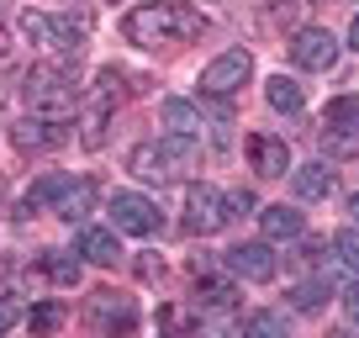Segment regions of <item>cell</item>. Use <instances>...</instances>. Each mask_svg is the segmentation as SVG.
<instances>
[{"label": "cell", "instance_id": "cell-22", "mask_svg": "<svg viewBox=\"0 0 359 338\" xmlns=\"http://www.w3.org/2000/svg\"><path fill=\"white\" fill-rule=\"evenodd\" d=\"M196 296H201V312H217V306H222V312H227V306L238 302L233 280H201V291H196Z\"/></svg>", "mask_w": 359, "mask_h": 338}, {"label": "cell", "instance_id": "cell-1", "mask_svg": "<svg viewBox=\"0 0 359 338\" xmlns=\"http://www.w3.org/2000/svg\"><path fill=\"white\" fill-rule=\"evenodd\" d=\"M122 32H127V43H137V48H164V43H185V37L206 32V16L185 11L175 0H154V6H137V11L127 16Z\"/></svg>", "mask_w": 359, "mask_h": 338}, {"label": "cell", "instance_id": "cell-14", "mask_svg": "<svg viewBox=\"0 0 359 338\" xmlns=\"http://www.w3.org/2000/svg\"><path fill=\"white\" fill-rule=\"evenodd\" d=\"M79 254H85L90 264L111 270V264L122 259V243H116V233H106V227H85V233H79Z\"/></svg>", "mask_w": 359, "mask_h": 338}, {"label": "cell", "instance_id": "cell-25", "mask_svg": "<svg viewBox=\"0 0 359 338\" xmlns=\"http://www.w3.org/2000/svg\"><path fill=\"white\" fill-rule=\"evenodd\" d=\"M43 270L53 275L58 285H74V280H79V259H69V254H48V259H43Z\"/></svg>", "mask_w": 359, "mask_h": 338}, {"label": "cell", "instance_id": "cell-6", "mask_svg": "<svg viewBox=\"0 0 359 338\" xmlns=\"http://www.w3.org/2000/svg\"><path fill=\"white\" fill-rule=\"evenodd\" d=\"M106 212H111L116 233H133V238H154L158 233V206L148 201V196H137V191H116L111 201H106Z\"/></svg>", "mask_w": 359, "mask_h": 338}, {"label": "cell", "instance_id": "cell-28", "mask_svg": "<svg viewBox=\"0 0 359 338\" xmlns=\"http://www.w3.org/2000/svg\"><path fill=\"white\" fill-rule=\"evenodd\" d=\"M11 323H22V302H16V296H0V338H6Z\"/></svg>", "mask_w": 359, "mask_h": 338}, {"label": "cell", "instance_id": "cell-12", "mask_svg": "<svg viewBox=\"0 0 359 338\" xmlns=\"http://www.w3.org/2000/svg\"><path fill=\"white\" fill-rule=\"evenodd\" d=\"M259 227H264V243H285V238H302L306 217L296 206H264L259 212Z\"/></svg>", "mask_w": 359, "mask_h": 338}, {"label": "cell", "instance_id": "cell-3", "mask_svg": "<svg viewBox=\"0 0 359 338\" xmlns=\"http://www.w3.org/2000/svg\"><path fill=\"white\" fill-rule=\"evenodd\" d=\"M22 95L37 116H69L74 111V74L58 64H37V69H27Z\"/></svg>", "mask_w": 359, "mask_h": 338}, {"label": "cell", "instance_id": "cell-27", "mask_svg": "<svg viewBox=\"0 0 359 338\" xmlns=\"http://www.w3.org/2000/svg\"><path fill=\"white\" fill-rule=\"evenodd\" d=\"M191 338H233V323H227V317H201V323L191 327Z\"/></svg>", "mask_w": 359, "mask_h": 338}, {"label": "cell", "instance_id": "cell-32", "mask_svg": "<svg viewBox=\"0 0 359 338\" xmlns=\"http://www.w3.org/2000/svg\"><path fill=\"white\" fill-rule=\"evenodd\" d=\"M6 53H11V37H6V32H0V58H6Z\"/></svg>", "mask_w": 359, "mask_h": 338}, {"label": "cell", "instance_id": "cell-13", "mask_svg": "<svg viewBox=\"0 0 359 338\" xmlns=\"http://www.w3.org/2000/svg\"><path fill=\"white\" fill-rule=\"evenodd\" d=\"M69 191V175H43L37 185H27L22 206H16V217H32V212H48V206H58V196Z\"/></svg>", "mask_w": 359, "mask_h": 338}, {"label": "cell", "instance_id": "cell-23", "mask_svg": "<svg viewBox=\"0 0 359 338\" xmlns=\"http://www.w3.org/2000/svg\"><path fill=\"white\" fill-rule=\"evenodd\" d=\"M22 32L32 37L37 48H53V16H48V11H32V6H27V11H22Z\"/></svg>", "mask_w": 359, "mask_h": 338}, {"label": "cell", "instance_id": "cell-4", "mask_svg": "<svg viewBox=\"0 0 359 338\" xmlns=\"http://www.w3.org/2000/svg\"><path fill=\"white\" fill-rule=\"evenodd\" d=\"M248 74H254V58L243 53V48H227L222 58H212V64L201 69V95H212V101H227L233 90H243Z\"/></svg>", "mask_w": 359, "mask_h": 338}, {"label": "cell", "instance_id": "cell-7", "mask_svg": "<svg viewBox=\"0 0 359 338\" xmlns=\"http://www.w3.org/2000/svg\"><path fill=\"white\" fill-rule=\"evenodd\" d=\"M11 143L22 148V154H48V148H64L69 143V122L64 116H22V122L11 127Z\"/></svg>", "mask_w": 359, "mask_h": 338}, {"label": "cell", "instance_id": "cell-20", "mask_svg": "<svg viewBox=\"0 0 359 338\" xmlns=\"http://www.w3.org/2000/svg\"><path fill=\"white\" fill-rule=\"evenodd\" d=\"M243 338H291V333H285L280 312H248L243 317Z\"/></svg>", "mask_w": 359, "mask_h": 338}, {"label": "cell", "instance_id": "cell-8", "mask_svg": "<svg viewBox=\"0 0 359 338\" xmlns=\"http://www.w3.org/2000/svg\"><path fill=\"white\" fill-rule=\"evenodd\" d=\"M116 69H101V79H95V101H90L85 122H79V143L85 148H101L106 143V122H111V101H116Z\"/></svg>", "mask_w": 359, "mask_h": 338}, {"label": "cell", "instance_id": "cell-5", "mask_svg": "<svg viewBox=\"0 0 359 338\" xmlns=\"http://www.w3.org/2000/svg\"><path fill=\"white\" fill-rule=\"evenodd\" d=\"M227 222H233L227 196L217 191V185H191V196H185V227H191L196 238H212V233H222Z\"/></svg>", "mask_w": 359, "mask_h": 338}, {"label": "cell", "instance_id": "cell-33", "mask_svg": "<svg viewBox=\"0 0 359 338\" xmlns=\"http://www.w3.org/2000/svg\"><path fill=\"white\" fill-rule=\"evenodd\" d=\"M348 217H354V222H359V196H354V201H348Z\"/></svg>", "mask_w": 359, "mask_h": 338}, {"label": "cell", "instance_id": "cell-19", "mask_svg": "<svg viewBox=\"0 0 359 338\" xmlns=\"http://www.w3.org/2000/svg\"><path fill=\"white\" fill-rule=\"evenodd\" d=\"M27 327H32V338L58 333V327H64V302H43V306H32V312H27Z\"/></svg>", "mask_w": 359, "mask_h": 338}, {"label": "cell", "instance_id": "cell-2", "mask_svg": "<svg viewBox=\"0 0 359 338\" xmlns=\"http://www.w3.org/2000/svg\"><path fill=\"white\" fill-rule=\"evenodd\" d=\"M196 164H201V143H196V137H180V133H169L164 143H137L133 158H127V169L148 185H164V180H175V175H185V169H196Z\"/></svg>", "mask_w": 359, "mask_h": 338}, {"label": "cell", "instance_id": "cell-31", "mask_svg": "<svg viewBox=\"0 0 359 338\" xmlns=\"http://www.w3.org/2000/svg\"><path fill=\"white\" fill-rule=\"evenodd\" d=\"M348 48H359V16H354V27H348Z\"/></svg>", "mask_w": 359, "mask_h": 338}, {"label": "cell", "instance_id": "cell-29", "mask_svg": "<svg viewBox=\"0 0 359 338\" xmlns=\"http://www.w3.org/2000/svg\"><path fill=\"white\" fill-rule=\"evenodd\" d=\"M254 206H259V201H254V196H248V191L227 196V212H233V217H238V212H254Z\"/></svg>", "mask_w": 359, "mask_h": 338}, {"label": "cell", "instance_id": "cell-17", "mask_svg": "<svg viewBox=\"0 0 359 338\" xmlns=\"http://www.w3.org/2000/svg\"><path fill=\"white\" fill-rule=\"evenodd\" d=\"M291 180H296V196H302V201H323V196L333 191V169L327 164H302Z\"/></svg>", "mask_w": 359, "mask_h": 338}, {"label": "cell", "instance_id": "cell-16", "mask_svg": "<svg viewBox=\"0 0 359 338\" xmlns=\"http://www.w3.org/2000/svg\"><path fill=\"white\" fill-rule=\"evenodd\" d=\"M90 206H95V185L90 180H69V191L58 196V217H64V222H85Z\"/></svg>", "mask_w": 359, "mask_h": 338}, {"label": "cell", "instance_id": "cell-9", "mask_svg": "<svg viewBox=\"0 0 359 338\" xmlns=\"http://www.w3.org/2000/svg\"><path fill=\"white\" fill-rule=\"evenodd\" d=\"M291 64L296 69H333L338 64V37L327 32V27H302V32L291 37Z\"/></svg>", "mask_w": 359, "mask_h": 338}, {"label": "cell", "instance_id": "cell-21", "mask_svg": "<svg viewBox=\"0 0 359 338\" xmlns=\"http://www.w3.org/2000/svg\"><path fill=\"white\" fill-rule=\"evenodd\" d=\"M327 127H333V133H354V127H359V95H338V101H327Z\"/></svg>", "mask_w": 359, "mask_h": 338}, {"label": "cell", "instance_id": "cell-18", "mask_svg": "<svg viewBox=\"0 0 359 338\" xmlns=\"http://www.w3.org/2000/svg\"><path fill=\"white\" fill-rule=\"evenodd\" d=\"M264 95H269V106H275V111H285V116H296L306 106V95H302V85H296V79H285V74H275L264 85Z\"/></svg>", "mask_w": 359, "mask_h": 338}, {"label": "cell", "instance_id": "cell-11", "mask_svg": "<svg viewBox=\"0 0 359 338\" xmlns=\"http://www.w3.org/2000/svg\"><path fill=\"white\" fill-rule=\"evenodd\" d=\"M248 154H254V169L264 175V180H275V175L291 169V148H285V137L259 133V137H248Z\"/></svg>", "mask_w": 359, "mask_h": 338}, {"label": "cell", "instance_id": "cell-15", "mask_svg": "<svg viewBox=\"0 0 359 338\" xmlns=\"http://www.w3.org/2000/svg\"><path fill=\"white\" fill-rule=\"evenodd\" d=\"M158 116H164V127L169 133H180V137H201V111H196L191 101H180V95H169L164 106H158Z\"/></svg>", "mask_w": 359, "mask_h": 338}, {"label": "cell", "instance_id": "cell-26", "mask_svg": "<svg viewBox=\"0 0 359 338\" xmlns=\"http://www.w3.org/2000/svg\"><path fill=\"white\" fill-rule=\"evenodd\" d=\"M333 248H338V259H344L348 270L359 275V227H344V233L333 238Z\"/></svg>", "mask_w": 359, "mask_h": 338}, {"label": "cell", "instance_id": "cell-24", "mask_svg": "<svg viewBox=\"0 0 359 338\" xmlns=\"http://www.w3.org/2000/svg\"><path fill=\"white\" fill-rule=\"evenodd\" d=\"M323 302H327V285H323V280H302V285L291 291V306H296V312H323Z\"/></svg>", "mask_w": 359, "mask_h": 338}, {"label": "cell", "instance_id": "cell-34", "mask_svg": "<svg viewBox=\"0 0 359 338\" xmlns=\"http://www.w3.org/2000/svg\"><path fill=\"white\" fill-rule=\"evenodd\" d=\"M0 275H6V264H0Z\"/></svg>", "mask_w": 359, "mask_h": 338}, {"label": "cell", "instance_id": "cell-30", "mask_svg": "<svg viewBox=\"0 0 359 338\" xmlns=\"http://www.w3.org/2000/svg\"><path fill=\"white\" fill-rule=\"evenodd\" d=\"M344 312H348V323H359V285L344 291Z\"/></svg>", "mask_w": 359, "mask_h": 338}, {"label": "cell", "instance_id": "cell-10", "mask_svg": "<svg viewBox=\"0 0 359 338\" xmlns=\"http://www.w3.org/2000/svg\"><path fill=\"white\" fill-rule=\"evenodd\" d=\"M227 270L238 275V280H254V285H264V280H275V248L269 243H238V248H227Z\"/></svg>", "mask_w": 359, "mask_h": 338}, {"label": "cell", "instance_id": "cell-35", "mask_svg": "<svg viewBox=\"0 0 359 338\" xmlns=\"http://www.w3.org/2000/svg\"><path fill=\"white\" fill-rule=\"evenodd\" d=\"M338 338H348V333H338Z\"/></svg>", "mask_w": 359, "mask_h": 338}]
</instances>
